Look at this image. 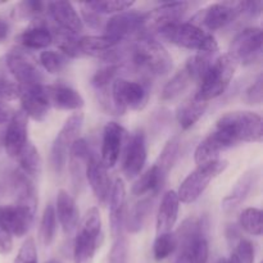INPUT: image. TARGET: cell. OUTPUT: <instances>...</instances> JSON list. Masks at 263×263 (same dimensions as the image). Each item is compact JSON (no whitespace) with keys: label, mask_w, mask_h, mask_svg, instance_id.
<instances>
[{"label":"cell","mask_w":263,"mask_h":263,"mask_svg":"<svg viewBox=\"0 0 263 263\" xmlns=\"http://www.w3.org/2000/svg\"><path fill=\"white\" fill-rule=\"evenodd\" d=\"M216 134L229 148L239 143H259L262 140L261 116L249 110H236L221 116L216 122Z\"/></svg>","instance_id":"cell-1"},{"label":"cell","mask_w":263,"mask_h":263,"mask_svg":"<svg viewBox=\"0 0 263 263\" xmlns=\"http://www.w3.org/2000/svg\"><path fill=\"white\" fill-rule=\"evenodd\" d=\"M133 64L152 76H164L172 69V58L159 41L151 36H140L131 53Z\"/></svg>","instance_id":"cell-2"},{"label":"cell","mask_w":263,"mask_h":263,"mask_svg":"<svg viewBox=\"0 0 263 263\" xmlns=\"http://www.w3.org/2000/svg\"><path fill=\"white\" fill-rule=\"evenodd\" d=\"M158 33L174 45L200 54H213L218 50L215 36L190 22L174 23L162 28Z\"/></svg>","instance_id":"cell-3"},{"label":"cell","mask_w":263,"mask_h":263,"mask_svg":"<svg viewBox=\"0 0 263 263\" xmlns=\"http://www.w3.org/2000/svg\"><path fill=\"white\" fill-rule=\"evenodd\" d=\"M236 66L238 63L229 54H222L216 58L200 80L199 89L194 97L195 99L208 103L210 100L221 97L230 86Z\"/></svg>","instance_id":"cell-4"},{"label":"cell","mask_w":263,"mask_h":263,"mask_svg":"<svg viewBox=\"0 0 263 263\" xmlns=\"http://www.w3.org/2000/svg\"><path fill=\"white\" fill-rule=\"evenodd\" d=\"M149 94V86L145 82L118 77L110 86L113 115H123L127 109L141 110L148 103Z\"/></svg>","instance_id":"cell-5"},{"label":"cell","mask_w":263,"mask_h":263,"mask_svg":"<svg viewBox=\"0 0 263 263\" xmlns=\"http://www.w3.org/2000/svg\"><path fill=\"white\" fill-rule=\"evenodd\" d=\"M82 125H84V115L81 112H76L67 118L61 131L57 134L50 151L51 168L57 175H62L66 170L69 151L72 144L79 139Z\"/></svg>","instance_id":"cell-6"},{"label":"cell","mask_w":263,"mask_h":263,"mask_svg":"<svg viewBox=\"0 0 263 263\" xmlns=\"http://www.w3.org/2000/svg\"><path fill=\"white\" fill-rule=\"evenodd\" d=\"M228 161L217 159L211 163L198 166L193 172L187 175L176 192L177 198L182 203H193L204 193L210 182L222 174L228 167Z\"/></svg>","instance_id":"cell-7"},{"label":"cell","mask_w":263,"mask_h":263,"mask_svg":"<svg viewBox=\"0 0 263 263\" xmlns=\"http://www.w3.org/2000/svg\"><path fill=\"white\" fill-rule=\"evenodd\" d=\"M241 15L240 2L239 3H215L199 10L193 17L190 23L203 28L204 31H217L233 23Z\"/></svg>","instance_id":"cell-8"},{"label":"cell","mask_w":263,"mask_h":263,"mask_svg":"<svg viewBox=\"0 0 263 263\" xmlns=\"http://www.w3.org/2000/svg\"><path fill=\"white\" fill-rule=\"evenodd\" d=\"M262 53V30L259 27H248L234 37L229 49V55L244 66L254 63Z\"/></svg>","instance_id":"cell-9"},{"label":"cell","mask_w":263,"mask_h":263,"mask_svg":"<svg viewBox=\"0 0 263 263\" xmlns=\"http://www.w3.org/2000/svg\"><path fill=\"white\" fill-rule=\"evenodd\" d=\"M189 7V3L174 2L164 3L154 8L143 17V36H146L149 32H159L167 26L181 22Z\"/></svg>","instance_id":"cell-10"},{"label":"cell","mask_w":263,"mask_h":263,"mask_svg":"<svg viewBox=\"0 0 263 263\" xmlns=\"http://www.w3.org/2000/svg\"><path fill=\"white\" fill-rule=\"evenodd\" d=\"M4 66L8 73L18 82L20 86L43 84V73L35 62L22 53V50H10L4 58Z\"/></svg>","instance_id":"cell-11"},{"label":"cell","mask_w":263,"mask_h":263,"mask_svg":"<svg viewBox=\"0 0 263 263\" xmlns=\"http://www.w3.org/2000/svg\"><path fill=\"white\" fill-rule=\"evenodd\" d=\"M143 17L144 14L135 10H126L115 14L105 22L104 35L121 43L135 36L140 37L143 36Z\"/></svg>","instance_id":"cell-12"},{"label":"cell","mask_w":263,"mask_h":263,"mask_svg":"<svg viewBox=\"0 0 263 263\" xmlns=\"http://www.w3.org/2000/svg\"><path fill=\"white\" fill-rule=\"evenodd\" d=\"M127 140V133L120 123L108 122L105 125L103 131L102 157H100V161L105 168H112L117 164Z\"/></svg>","instance_id":"cell-13"},{"label":"cell","mask_w":263,"mask_h":263,"mask_svg":"<svg viewBox=\"0 0 263 263\" xmlns=\"http://www.w3.org/2000/svg\"><path fill=\"white\" fill-rule=\"evenodd\" d=\"M146 139L143 131H136L123 149L122 171L127 179L139 176L146 162Z\"/></svg>","instance_id":"cell-14"},{"label":"cell","mask_w":263,"mask_h":263,"mask_svg":"<svg viewBox=\"0 0 263 263\" xmlns=\"http://www.w3.org/2000/svg\"><path fill=\"white\" fill-rule=\"evenodd\" d=\"M28 141V117L22 110L13 113L3 136V144L8 156L17 158Z\"/></svg>","instance_id":"cell-15"},{"label":"cell","mask_w":263,"mask_h":263,"mask_svg":"<svg viewBox=\"0 0 263 263\" xmlns=\"http://www.w3.org/2000/svg\"><path fill=\"white\" fill-rule=\"evenodd\" d=\"M21 87V104L27 117L33 121H44L49 115L50 104L45 94V85H30Z\"/></svg>","instance_id":"cell-16"},{"label":"cell","mask_w":263,"mask_h":263,"mask_svg":"<svg viewBox=\"0 0 263 263\" xmlns=\"http://www.w3.org/2000/svg\"><path fill=\"white\" fill-rule=\"evenodd\" d=\"M92 153L90 152L89 144L85 139H77L71 146L68 156V167L71 174V181L73 185L74 193H80L84 187L86 180V168L90 157Z\"/></svg>","instance_id":"cell-17"},{"label":"cell","mask_w":263,"mask_h":263,"mask_svg":"<svg viewBox=\"0 0 263 263\" xmlns=\"http://www.w3.org/2000/svg\"><path fill=\"white\" fill-rule=\"evenodd\" d=\"M46 10L55 23V27L66 32L77 35L84 28V22L77 10L69 2H51L46 4Z\"/></svg>","instance_id":"cell-18"},{"label":"cell","mask_w":263,"mask_h":263,"mask_svg":"<svg viewBox=\"0 0 263 263\" xmlns=\"http://www.w3.org/2000/svg\"><path fill=\"white\" fill-rule=\"evenodd\" d=\"M33 217L35 212L18 204L0 207V220L7 226L10 234L17 238H22L30 231Z\"/></svg>","instance_id":"cell-19"},{"label":"cell","mask_w":263,"mask_h":263,"mask_svg":"<svg viewBox=\"0 0 263 263\" xmlns=\"http://www.w3.org/2000/svg\"><path fill=\"white\" fill-rule=\"evenodd\" d=\"M109 220L110 231L116 239L122 235V228L125 225L126 210V187L122 179H116L109 193Z\"/></svg>","instance_id":"cell-20"},{"label":"cell","mask_w":263,"mask_h":263,"mask_svg":"<svg viewBox=\"0 0 263 263\" xmlns=\"http://www.w3.org/2000/svg\"><path fill=\"white\" fill-rule=\"evenodd\" d=\"M45 94L50 107L63 110H79L84 107V98L77 90L66 84L45 86Z\"/></svg>","instance_id":"cell-21"},{"label":"cell","mask_w":263,"mask_h":263,"mask_svg":"<svg viewBox=\"0 0 263 263\" xmlns=\"http://www.w3.org/2000/svg\"><path fill=\"white\" fill-rule=\"evenodd\" d=\"M86 180L89 181L90 187L94 193L95 198L99 200V203H105L109 198L110 193V179L108 175V170L102 163L97 156L92 154L89 159L86 168Z\"/></svg>","instance_id":"cell-22"},{"label":"cell","mask_w":263,"mask_h":263,"mask_svg":"<svg viewBox=\"0 0 263 263\" xmlns=\"http://www.w3.org/2000/svg\"><path fill=\"white\" fill-rule=\"evenodd\" d=\"M54 210H55L57 218L63 229V233L66 235H72L76 231L80 221V212L72 195L66 190H59Z\"/></svg>","instance_id":"cell-23"},{"label":"cell","mask_w":263,"mask_h":263,"mask_svg":"<svg viewBox=\"0 0 263 263\" xmlns=\"http://www.w3.org/2000/svg\"><path fill=\"white\" fill-rule=\"evenodd\" d=\"M18 44L26 49H46L53 44V36L48 23L41 18H36L28 28H26L17 39Z\"/></svg>","instance_id":"cell-24"},{"label":"cell","mask_w":263,"mask_h":263,"mask_svg":"<svg viewBox=\"0 0 263 263\" xmlns=\"http://www.w3.org/2000/svg\"><path fill=\"white\" fill-rule=\"evenodd\" d=\"M179 210L180 200L176 192L170 190L162 198L161 205L157 213V235L172 233V229L176 225L177 217H179Z\"/></svg>","instance_id":"cell-25"},{"label":"cell","mask_w":263,"mask_h":263,"mask_svg":"<svg viewBox=\"0 0 263 263\" xmlns=\"http://www.w3.org/2000/svg\"><path fill=\"white\" fill-rule=\"evenodd\" d=\"M121 44H122L121 41L115 40L107 35L84 36V37L79 39V49L81 57H97L103 61H105L107 57Z\"/></svg>","instance_id":"cell-26"},{"label":"cell","mask_w":263,"mask_h":263,"mask_svg":"<svg viewBox=\"0 0 263 263\" xmlns=\"http://www.w3.org/2000/svg\"><path fill=\"white\" fill-rule=\"evenodd\" d=\"M257 177H258L257 170H251V171L246 172L239 179V181L236 182L230 194L223 198L222 203H221V207H222L223 212H233L234 210H236L247 199L248 194L251 193L252 187L256 184Z\"/></svg>","instance_id":"cell-27"},{"label":"cell","mask_w":263,"mask_h":263,"mask_svg":"<svg viewBox=\"0 0 263 263\" xmlns=\"http://www.w3.org/2000/svg\"><path fill=\"white\" fill-rule=\"evenodd\" d=\"M100 235L80 228L73 244L74 263H92L95 252L99 247Z\"/></svg>","instance_id":"cell-28"},{"label":"cell","mask_w":263,"mask_h":263,"mask_svg":"<svg viewBox=\"0 0 263 263\" xmlns=\"http://www.w3.org/2000/svg\"><path fill=\"white\" fill-rule=\"evenodd\" d=\"M228 149H230L228 144L215 131H212L195 149V163L198 166H202V164H207L211 163V162L217 161L221 152H225Z\"/></svg>","instance_id":"cell-29"},{"label":"cell","mask_w":263,"mask_h":263,"mask_svg":"<svg viewBox=\"0 0 263 263\" xmlns=\"http://www.w3.org/2000/svg\"><path fill=\"white\" fill-rule=\"evenodd\" d=\"M166 176L157 170L156 166L151 167L143 176L139 177L133 185V194L136 197H144V195H152L156 197L157 193L163 187L166 182Z\"/></svg>","instance_id":"cell-30"},{"label":"cell","mask_w":263,"mask_h":263,"mask_svg":"<svg viewBox=\"0 0 263 263\" xmlns=\"http://www.w3.org/2000/svg\"><path fill=\"white\" fill-rule=\"evenodd\" d=\"M152 207H153V197L152 195L141 198L139 202H136L131 207L127 216H125V225L128 233L135 234L143 229L149 213L152 212Z\"/></svg>","instance_id":"cell-31"},{"label":"cell","mask_w":263,"mask_h":263,"mask_svg":"<svg viewBox=\"0 0 263 263\" xmlns=\"http://www.w3.org/2000/svg\"><path fill=\"white\" fill-rule=\"evenodd\" d=\"M15 159L20 163L21 171L26 176H28L30 179H36V177L40 176L41 170H43V162H41L40 153L31 141H28L23 146V149Z\"/></svg>","instance_id":"cell-32"},{"label":"cell","mask_w":263,"mask_h":263,"mask_svg":"<svg viewBox=\"0 0 263 263\" xmlns=\"http://www.w3.org/2000/svg\"><path fill=\"white\" fill-rule=\"evenodd\" d=\"M207 104L208 103L200 102L195 98H193L190 102L185 103L177 112V122H179L180 127L182 130H189L190 127H193L204 115Z\"/></svg>","instance_id":"cell-33"},{"label":"cell","mask_w":263,"mask_h":263,"mask_svg":"<svg viewBox=\"0 0 263 263\" xmlns=\"http://www.w3.org/2000/svg\"><path fill=\"white\" fill-rule=\"evenodd\" d=\"M192 82H194L193 80L192 73L189 72V69L186 67H182V69H180L166 85H164L163 90H162L161 99L162 100H172L175 98H177L179 95H181L187 87L192 85Z\"/></svg>","instance_id":"cell-34"},{"label":"cell","mask_w":263,"mask_h":263,"mask_svg":"<svg viewBox=\"0 0 263 263\" xmlns=\"http://www.w3.org/2000/svg\"><path fill=\"white\" fill-rule=\"evenodd\" d=\"M180 153V136H174L170 139L166 144H164L163 149H162L161 154H159L158 159H157L156 164L159 172L163 176H168V172L171 171L174 164L176 163L177 158H179Z\"/></svg>","instance_id":"cell-35"},{"label":"cell","mask_w":263,"mask_h":263,"mask_svg":"<svg viewBox=\"0 0 263 263\" xmlns=\"http://www.w3.org/2000/svg\"><path fill=\"white\" fill-rule=\"evenodd\" d=\"M123 69L122 63H109L103 68L98 69L92 76L91 84L97 91L110 89L113 81L120 77L121 71Z\"/></svg>","instance_id":"cell-36"},{"label":"cell","mask_w":263,"mask_h":263,"mask_svg":"<svg viewBox=\"0 0 263 263\" xmlns=\"http://www.w3.org/2000/svg\"><path fill=\"white\" fill-rule=\"evenodd\" d=\"M57 231V216L54 205L48 204L44 210L43 217H41L40 229H39V238L44 247H49L53 243L55 238Z\"/></svg>","instance_id":"cell-37"},{"label":"cell","mask_w":263,"mask_h":263,"mask_svg":"<svg viewBox=\"0 0 263 263\" xmlns=\"http://www.w3.org/2000/svg\"><path fill=\"white\" fill-rule=\"evenodd\" d=\"M239 226L249 235H262V211L258 208H246L239 217Z\"/></svg>","instance_id":"cell-38"},{"label":"cell","mask_w":263,"mask_h":263,"mask_svg":"<svg viewBox=\"0 0 263 263\" xmlns=\"http://www.w3.org/2000/svg\"><path fill=\"white\" fill-rule=\"evenodd\" d=\"M40 64L49 73L59 74L66 69L67 64H68V57H66L61 51L46 49V50L41 51Z\"/></svg>","instance_id":"cell-39"},{"label":"cell","mask_w":263,"mask_h":263,"mask_svg":"<svg viewBox=\"0 0 263 263\" xmlns=\"http://www.w3.org/2000/svg\"><path fill=\"white\" fill-rule=\"evenodd\" d=\"M177 248V241L174 233L157 235L153 244V256L156 261H163L168 258Z\"/></svg>","instance_id":"cell-40"},{"label":"cell","mask_w":263,"mask_h":263,"mask_svg":"<svg viewBox=\"0 0 263 263\" xmlns=\"http://www.w3.org/2000/svg\"><path fill=\"white\" fill-rule=\"evenodd\" d=\"M90 9L99 13L100 15L104 14H118V13L126 12L134 5V2L127 0H107V2H87L85 3Z\"/></svg>","instance_id":"cell-41"},{"label":"cell","mask_w":263,"mask_h":263,"mask_svg":"<svg viewBox=\"0 0 263 263\" xmlns=\"http://www.w3.org/2000/svg\"><path fill=\"white\" fill-rule=\"evenodd\" d=\"M46 10V4L37 0H28V2H21L14 8V17L17 20H36L40 18Z\"/></svg>","instance_id":"cell-42"},{"label":"cell","mask_w":263,"mask_h":263,"mask_svg":"<svg viewBox=\"0 0 263 263\" xmlns=\"http://www.w3.org/2000/svg\"><path fill=\"white\" fill-rule=\"evenodd\" d=\"M4 62L0 61V103L12 102L20 98L21 87L17 82L12 81L7 77Z\"/></svg>","instance_id":"cell-43"},{"label":"cell","mask_w":263,"mask_h":263,"mask_svg":"<svg viewBox=\"0 0 263 263\" xmlns=\"http://www.w3.org/2000/svg\"><path fill=\"white\" fill-rule=\"evenodd\" d=\"M263 99V77L258 74L253 84L243 92L244 103L249 105H258L262 103Z\"/></svg>","instance_id":"cell-44"},{"label":"cell","mask_w":263,"mask_h":263,"mask_svg":"<svg viewBox=\"0 0 263 263\" xmlns=\"http://www.w3.org/2000/svg\"><path fill=\"white\" fill-rule=\"evenodd\" d=\"M13 263H37V252H36L35 240L32 238H28L22 244Z\"/></svg>","instance_id":"cell-45"},{"label":"cell","mask_w":263,"mask_h":263,"mask_svg":"<svg viewBox=\"0 0 263 263\" xmlns=\"http://www.w3.org/2000/svg\"><path fill=\"white\" fill-rule=\"evenodd\" d=\"M236 249L234 252L239 261L241 263H254L256 258V252H254V246L248 239L240 238V240L236 243Z\"/></svg>","instance_id":"cell-46"},{"label":"cell","mask_w":263,"mask_h":263,"mask_svg":"<svg viewBox=\"0 0 263 263\" xmlns=\"http://www.w3.org/2000/svg\"><path fill=\"white\" fill-rule=\"evenodd\" d=\"M128 246L127 240L122 235L116 239L109 253V263H127Z\"/></svg>","instance_id":"cell-47"},{"label":"cell","mask_w":263,"mask_h":263,"mask_svg":"<svg viewBox=\"0 0 263 263\" xmlns=\"http://www.w3.org/2000/svg\"><path fill=\"white\" fill-rule=\"evenodd\" d=\"M81 14H82V18H84V21L86 22V25L89 26V27L95 28V30H104V26L107 21H105L104 18H103V15H100L99 13L90 9L85 3H82L81 4ZM84 21H82V22H84Z\"/></svg>","instance_id":"cell-48"},{"label":"cell","mask_w":263,"mask_h":263,"mask_svg":"<svg viewBox=\"0 0 263 263\" xmlns=\"http://www.w3.org/2000/svg\"><path fill=\"white\" fill-rule=\"evenodd\" d=\"M7 226L0 220V254H9L13 249V238Z\"/></svg>","instance_id":"cell-49"},{"label":"cell","mask_w":263,"mask_h":263,"mask_svg":"<svg viewBox=\"0 0 263 263\" xmlns=\"http://www.w3.org/2000/svg\"><path fill=\"white\" fill-rule=\"evenodd\" d=\"M262 2H240L241 14H248L249 17H257L262 13Z\"/></svg>","instance_id":"cell-50"},{"label":"cell","mask_w":263,"mask_h":263,"mask_svg":"<svg viewBox=\"0 0 263 263\" xmlns=\"http://www.w3.org/2000/svg\"><path fill=\"white\" fill-rule=\"evenodd\" d=\"M177 257L175 259V263H197L193 258L192 253L189 252V249L185 248V247H177Z\"/></svg>","instance_id":"cell-51"},{"label":"cell","mask_w":263,"mask_h":263,"mask_svg":"<svg viewBox=\"0 0 263 263\" xmlns=\"http://www.w3.org/2000/svg\"><path fill=\"white\" fill-rule=\"evenodd\" d=\"M226 239L231 246H236L239 240H240V233H239V228L236 225H228L226 228Z\"/></svg>","instance_id":"cell-52"},{"label":"cell","mask_w":263,"mask_h":263,"mask_svg":"<svg viewBox=\"0 0 263 263\" xmlns=\"http://www.w3.org/2000/svg\"><path fill=\"white\" fill-rule=\"evenodd\" d=\"M12 109L8 105H5L4 103H0V125L8 122L12 118Z\"/></svg>","instance_id":"cell-53"},{"label":"cell","mask_w":263,"mask_h":263,"mask_svg":"<svg viewBox=\"0 0 263 263\" xmlns=\"http://www.w3.org/2000/svg\"><path fill=\"white\" fill-rule=\"evenodd\" d=\"M9 25L4 20H0V44L7 40L8 35H9Z\"/></svg>","instance_id":"cell-54"},{"label":"cell","mask_w":263,"mask_h":263,"mask_svg":"<svg viewBox=\"0 0 263 263\" xmlns=\"http://www.w3.org/2000/svg\"><path fill=\"white\" fill-rule=\"evenodd\" d=\"M225 263H241L240 261H239V258L238 257L235 256V254H231L230 257H229V259H226V262Z\"/></svg>","instance_id":"cell-55"},{"label":"cell","mask_w":263,"mask_h":263,"mask_svg":"<svg viewBox=\"0 0 263 263\" xmlns=\"http://www.w3.org/2000/svg\"><path fill=\"white\" fill-rule=\"evenodd\" d=\"M3 136H4V134L0 133V151H2V148L4 146V144H3Z\"/></svg>","instance_id":"cell-56"},{"label":"cell","mask_w":263,"mask_h":263,"mask_svg":"<svg viewBox=\"0 0 263 263\" xmlns=\"http://www.w3.org/2000/svg\"><path fill=\"white\" fill-rule=\"evenodd\" d=\"M225 262H226L225 258H220V259H218V261H216L215 263H225Z\"/></svg>","instance_id":"cell-57"},{"label":"cell","mask_w":263,"mask_h":263,"mask_svg":"<svg viewBox=\"0 0 263 263\" xmlns=\"http://www.w3.org/2000/svg\"><path fill=\"white\" fill-rule=\"evenodd\" d=\"M45 263H59V262L55 261V259H50V261H48V262H45Z\"/></svg>","instance_id":"cell-58"}]
</instances>
